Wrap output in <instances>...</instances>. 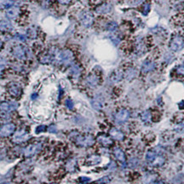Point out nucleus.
Instances as JSON below:
<instances>
[{
  "label": "nucleus",
  "mask_w": 184,
  "mask_h": 184,
  "mask_svg": "<svg viewBox=\"0 0 184 184\" xmlns=\"http://www.w3.org/2000/svg\"><path fill=\"white\" fill-rule=\"evenodd\" d=\"M13 4V0H0V9L10 8Z\"/></svg>",
  "instance_id": "23"
},
{
  "label": "nucleus",
  "mask_w": 184,
  "mask_h": 184,
  "mask_svg": "<svg viewBox=\"0 0 184 184\" xmlns=\"http://www.w3.org/2000/svg\"><path fill=\"white\" fill-rule=\"evenodd\" d=\"M41 147H42V145H41L40 143H35V144L30 145V146H28V147L25 149V156L26 157H31V156H33L34 154H36L38 152L40 151Z\"/></svg>",
  "instance_id": "8"
},
{
  "label": "nucleus",
  "mask_w": 184,
  "mask_h": 184,
  "mask_svg": "<svg viewBox=\"0 0 184 184\" xmlns=\"http://www.w3.org/2000/svg\"><path fill=\"white\" fill-rule=\"evenodd\" d=\"M155 68V63L151 61H147L143 62V66H142V73L143 74H147L149 73Z\"/></svg>",
  "instance_id": "16"
},
{
  "label": "nucleus",
  "mask_w": 184,
  "mask_h": 184,
  "mask_svg": "<svg viewBox=\"0 0 184 184\" xmlns=\"http://www.w3.org/2000/svg\"><path fill=\"white\" fill-rule=\"evenodd\" d=\"M112 9V6L108 4H104L102 5H100L96 8V12L97 13H108L110 12Z\"/></svg>",
  "instance_id": "20"
},
{
  "label": "nucleus",
  "mask_w": 184,
  "mask_h": 184,
  "mask_svg": "<svg viewBox=\"0 0 184 184\" xmlns=\"http://www.w3.org/2000/svg\"><path fill=\"white\" fill-rule=\"evenodd\" d=\"M15 38H16L17 40L25 41V39H26V37H25V36H23V35H20V34H17V35H16Z\"/></svg>",
  "instance_id": "36"
},
{
  "label": "nucleus",
  "mask_w": 184,
  "mask_h": 184,
  "mask_svg": "<svg viewBox=\"0 0 184 184\" xmlns=\"http://www.w3.org/2000/svg\"><path fill=\"white\" fill-rule=\"evenodd\" d=\"M149 9H150V4H145V5H144V11H143V14H144V15H147V13L149 12Z\"/></svg>",
  "instance_id": "35"
},
{
  "label": "nucleus",
  "mask_w": 184,
  "mask_h": 184,
  "mask_svg": "<svg viewBox=\"0 0 184 184\" xmlns=\"http://www.w3.org/2000/svg\"><path fill=\"white\" fill-rule=\"evenodd\" d=\"M12 29V24L9 20H0V31H2V32H9Z\"/></svg>",
  "instance_id": "18"
},
{
  "label": "nucleus",
  "mask_w": 184,
  "mask_h": 184,
  "mask_svg": "<svg viewBox=\"0 0 184 184\" xmlns=\"http://www.w3.org/2000/svg\"><path fill=\"white\" fill-rule=\"evenodd\" d=\"M43 130H45V126H39L37 128V133H38V132H41V131H44Z\"/></svg>",
  "instance_id": "40"
},
{
  "label": "nucleus",
  "mask_w": 184,
  "mask_h": 184,
  "mask_svg": "<svg viewBox=\"0 0 184 184\" xmlns=\"http://www.w3.org/2000/svg\"><path fill=\"white\" fill-rule=\"evenodd\" d=\"M15 131H16V125L12 123L4 124L0 127V136H3V137L9 136L10 135H12Z\"/></svg>",
  "instance_id": "6"
},
{
  "label": "nucleus",
  "mask_w": 184,
  "mask_h": 184,
  "mask_svg": "<svg viewBox=\"0 0 184 184\" xmlns=\"http://www.w3.org/2000/svg\"><path fill=\"white\" fill-rule=\"evenodd\" d=\"M176 72L177 74H182V75H184V66H180L176 68Z\"/></svg>",
  "instance_id": "34"
},
{
  "label": "nucleus",
  "mask_w": 184,
  "mask_h": 184,
  "mask_svg": "<svg viewBox=\"0 0 184 184\" xmlns=\"http://www.w3.org/2000/svg\"><path fill=\"white\" fill-rule=\"evenodd\" d=\"M111 39H112V41L114 43L115 45H118V44L119 43V39L118 38L114 37V36H111Z\"/></svg>",
  "instance_id": "38"
},
{
  "label": "nucleus",
  "mask_w": 184,
  "mask_h": 184,
  "mask_svg": "<svg viewBox=\"0 0 184 184\" xmlns=\"http://www.w3.org/2000/svg\"><path fill=\"white\" fill-rule=\"evenodd\" d=\"M135 70L131 69L128 72V74H127V78L130 79V78H134V77H135Z\"/></svg>",
  "instance_id": "32"
},
{
  "label": "nucleus",
  "mask_w": 184,
  "mask_h": 184,
  "mask_svg": "<svg viewBox=\"0 0 184 184\" xmlns=\"http://www.w3.org/2000/svg\"><path fill=\"white\" fill-rule=\"evenodd\" d=\"M19 14H20V9L17 7H13V8L9 9L8 11L6 12V16L8 17L9 19H16L17 17L19 16Z\"/></svg>",
  "instance_id": "17"
},
{
  "label": "nucleus",
  "mask_w": 184,
  "mask_h": 184,
  "mask_svg": "<svg viewBox=\"0 0 184 184\" xmlns=\"http://www.w3.org/2000/svg\"><path fill=\"white\" fill-rule=\"evenodd\" d=\"M9 92L10 93V95H12L13 96L19 97L20 95H21L22 90H21V87L18 84H16V83H11L9 85Z\"/></svg>",
  "instance_id": "10"
},
{
  "label": "nucleus",
  "mask_w": 184,
  "mask_h": 184,
  "mask_svg": "<svg viewBox=\"0 0 184 184\" xmlns=\"http://www.w3.org/2000/svg\"><path fill=\"white\" fill-rule=\"evenodd\" d=\"M71 71H72V73H73V74H74V76H76V77L78 76L79 74H80V69L78 68V66H74V67H72Z\"/></svg>",
  "instance_id": "29"
},
{
  "label": "nucleus",
  "mask_w": 184,
  "mask_h": 184,
  "mask_svg": "<svg viewBox=\"0 0 184 184\" xmlns=\"http://www.w3.org/2000/svg\"><path fill=\"white\" fill-rule=\"evenodd\" d=\"M97 141H98L99 143H101L104 147H110L114 144V140L112 139V137L104 135V134L99 135L97 136Z\"/></svg>",
  "instance_id": "11"
},
{
  "label": "nucleus",
  "mask_w": 184,
  "mask_h": 184,
  "mask_svg": "<svg viewBox=\"0 0 184 184\" xmlns=\"http://www.w3.org/2000/svg\"><path fill=\"white\" fill-rule=\"evenodd\" d=\"M55 58L56 61L61 63L68 64L74 60V55L72 53V51H70L68 49H64V50H61L57 54H56Z\"/></svg>",
  "instance_id": "3"
},
{
  "label": "nucleus",
  "mask_w": 184,
  "mask_h": 184,
  "mask_svg": "<svg viewBox=\"0 0 184 184\" xmlns=\"http://www.w3.org/2000/svg\"><path fill=\"white\" fill-rule=\"evenodd\" d=\"M2 46H3V42H2V41L0 40V48H1V47H2Z\"/></svg>",
  "instance_id": "44"
},
{
  "label": "nucleus",
  "mask_w": 184,
  "mask_h": 184,
  "mask_svg": "<svg viewBox=\"0 0 184 184\" xmlns=\"http://www.w3.org/2000/svg\"><path fill=\"white\" fill-rule=\"evenodd\" d=\"M109 182V179H108V177H103L102 178L101 180L98 181V182H101V183H106V182Z\"/></svg>",
  "instance_id": "37"
},
{
  "label": "nucleus",
  "mask_w": 184,
  "mask_h": 184,
  "mask_svg": "<svg viewBox=\"0 0 184 184\" xmlns=\"http://www.w3.org/2000/svg\"><path fill=\"white\" fill-rule=\"evenodd\" d=\"M86 81L88 83V85L91 87H96V86L98 85L99 83V78L97 76H96L94 74H91V75H89L87 77V79Z\"/></svg>",
  "instance_id": "19"
},
{
  "label": "nucleus",
  "mask_w": 184,
  "mask_h": 184,
  "mask_svg": "<svg viewBox=\"0 0 184 184\" xmlns=\"http://www.w3.org/2000/svg\"><path fill=\"white\" fill-rule=\"evenodd\" d=\"M141 118L144 123H150L152 121V114L150 111H145L143 112L142 115H141Z\"/></svg>",
  "instance_id": "22"
},
{
  "label": "nucleus",
  "mask_w": 184,
  "mask_h": 184,
  "mask_svg": "<svg viewBox=\"0 0 184 184\" xmlns=\"http://www.w3.org/2000/svg\"><path fill=\"white\" fill-rule=\"evenodd\" d=\"M4 65H0V76L2 75L3 72H4Z\"/></svg>",
  "instance_id": "42"
},
{
  "label": "nucleus",
  "mask_w": 184,
  "mask_h": 184,
  "mask_svg": "<svg viewBox=\"0 0 184 184\" xmlns=\"http://www.w3.org/2000/svg\"><path fill=\"white\" fill-rule=\"evenodd\" d=\"M70 138L80 147H91L95 143L94 137L91 135H81L75 131L70 134Z\"/></svg>",
  "instance_id": "1"
},
{
  "label": "nucleus",
  "mask_w": 184,
  "mask_h": 184,
  "mask_svg": "<svg viewBox=\"0 0 184 184\" xmlns=\"http://www.w3.org/2000/svg\"><path fill=\"white\" fill-rule=\"evenodd\" d=\"M13 54L19 59H23L26 56V49L22 45H17L13 49Z\"/></svg>",
  "instance_id": "13"
},
{
  "label": "nucleus",
  "mask_w": 184,
  "mask_h": 184,
  "mask_svg": "<svg viewBox=\"0 0 184 184\" xmlns=\"http://www.w3.org/2000/svg\"><path fill=\"white\" fill-rule=\"evenodd\" d=\"M130 164H132V165H134V166L138 165V159H137V158H135V157L131 158V160H130Z\"/></svg>",
  "instance_id": "31"
},
{
  "label": "nucleus",
  "mask_w": 184,
  "mask_h": 184,
  "mask_svg": "<svg viewBox=\"0 0 184 184\" xmlns=\"http://www.w3.org/2000/svg\"><path fill=\"white\" fill-rule=\"evenodd\" d=\"M184 46V39L180 36H176L172 38L170 44V49L172 51H180L181 49L183 48Z\"/></svg>",
  "instance_id": "5"
},
{
  "label": "nucleus",
  "mask_w": 184,
  "mask_h": 184,
  "mask_svg": "<svg viewBox=\"0 0 184 184\" xmlns=\"http://www.w3.org/2000/svg\"><path fill=\"white\" fill-rule=\"evenodd\" d=\"M49 131H50V132H56V126H50L49 127Z\"/></svg>",
  "instance_id": "41"
},
{
  "label": "nucleus",
  "mask_w": 184,
  "mask_h": 184,
  "mask_svg": "<svg viewBox=\"0 0 184 184\" xmlns=\"http://www.w3.org/2000/svg\"><path fill=\"white\" fill-rule=\"evenodd\" d=\"M101 161V158L99 157V156L96 155H92L89 157V159H88V162L90 164H98L99 162Z\"/></svg>",
  "instance_id": "24"
},
{
  "label": "nucleus",
  "mask_w": 184,
  "mask_h": 184,
  "mask_svg": "<svg viewBox=\"0 0 184 184\" xmlns=\"http://www.w3.org/2000/svg\"><path fill=\"white\" fill-rule=\"evenodd\" d=\"M67 167L69 171H74L75 170V167H76V160H70L68 161V163L67 164Z\"/></svg>",
  "instance_id": "26"
},
{
  "label": "nucleus",
  "mask_w": 184,
  "mask_h": 184,
  "mask_svg": "<svg viewBox=\"0 0 184 184\" xmlns=\"http://www.w3.org/2000/svg\"><path fill=\"white\" fill-rule=\"evenodd\" d=\"M29 135L27 132H26L24 130H20L17 132L16 134L14 136V142L16 143H22L28 139Z\"/></svg>",
  "instance_id": "12"
},
{
  "label": "nucleus",
  "mask_w": 184,
  "mask_h": 184,
  "mask_svg": "<svg viewBox=\"0 0 184 184\" xmlns=\"http://www.w3.org/2000/svg\"><path fill=\"white\" fill-rule=\"evenodd\" d=\"M117 27H118V25H117V23H116V22H114V21H112V22H110V23H108V24H107L106 29H107L108 31H112V32H113V31L116 30Z\"/></svg>",
  "instance_id": "28"
},
{
  "label": "nucleus",
  "mask_w": 184,
  "mask_h": 184,
  "mask_svg": "<svg viewBox=\"0 0 184 184\" xmlns=\"http://www.w3.org/2000/svg\"><path fill=\"white\" fill-rule=\"evenodd\" d=\"M109 134L112 136V138H114L115 140H118V141H123L124 139V135L122 131H119L116 128H112L110 131H109Z\"/></svg>",
  "instance_id": "14"
},
{
  "label": "nucleus",
  "mask_w": 184,
  "mask_h": 184,
  "mask_svg": "<svg viewBox=\"0 0 184 184\" xmlns=\"http://www.w3.org/2000/svg\"><path fill=\"white\" fill-rule=\"evenodd\" d=\"M130 118V112L126 109H121L115 114V120L119 124L126 122Z\"/></svg>",
  "instance_id": "7"
},
{
  "label": "nucleus",
  "mask_w": 184,
  "mask_h": 184,
  "mask_svg": "<svg viewBox=\"0 0 184 184\" xmlns=\"http://www.w3.org/2000/svg\"><path fill=\"white\" fill-rule=\"evenodd\" d=\"M146 160L150 165L154 167H160L165 162L164 157L160 153L154 150H149L146 153Z\"/></svg>",
  "instance_id": "2"
},
{
  "label": "nucleus",
  "mask_w": 184,
  "mask_h": 184,
  "mask_svg": "<svg viewBox=\"0 0 184 184\" xmlns=\"http://www.w3.org/2000/svg\"><path fill=\"white\" fill-rule=\"evenodd\" d=\"M58 1H59V3L61 4H68L71 0H58Z\"/></svg>",
  "instance_id": "39"
},
{
  "label": "nucleus",
  "mask_w": 184,
  "mask_h": 184,
  "mask_svg": "<svg viewBox=\"0 0 184 184\" xmlns=\"http://www.w3.org/2000/svg\"><path fill=\"white\" fill-rule=\"evenodd\" d=\"M66 106H67L69 109H73L74 108V103L71 100H67L66 101Z\"/></svg>",
  "instance_id": "33"
},
{
  "label": "nucleus",
  "mask_w": 184,
  "mask_h": 184,
  "mask_svg": "<svg viewBox=\"0 0 184 184\" xmlns=\"http://www.w3.org/2000/svg\"><path fill=\"white\" fill-rule=\"evenodd\" d=\"M27 36H28L30 38H35L36 36H37V33H36V31H35V29L34 28H29L27 30Z\"/></svg>",
  "instance_id": "27"
},
{
  "label": "nucleus",
  "mask_w": 184,
  "mask_h": 184,
  "mask_svg": "<svg viewBox=\"0 0 184 184\" xmlns=\"http://www.w3.org/2000/svg\"><path fill=\"white\" fill-rule=\"evenodd\" d=\"M123 74L120 71H115L111 75V80L113 82H119L122 80Z\"/></svg>",
  "instance_id": "21"
},
{
  "label": "nucleus",
  "mask_w": 184,
  "mask_h": 184,
  "mask_svg": "<svg viewBox=\"0 0 184 184\" xmlns=\"http://www.w3.org/2000/svg\"><path fill=\"white\" fill-rule=\"evenodd\" d=\"M79 20L81 21L83 26H85V27H89L93 24L94 17H93L91 13L88 12V11H83L79 15Z\"/></svg>",
  "instance_id": "4"
},
{
  "label": "nucleus",
  "mask_w": 184,
  "mask_h": 184,
  "mask_svg": "<svg viewBox=\"0 0 184 184\" xmlns=\"http://www.w3.org/2000/svg\"><path fill=\"white\" fill-rule=\"evenodd\" d=\"M114 155L117 160L120 161L121 163H125L126 162V156L121 148L119 147H115L114 149Z\"/></svg>",
  "instance_id": "15"
},
{
  "label": "nucleus",
  "mask_w": 184,
  "mask_h": 184,
  "mask_svg": "<svg viewBox=\"0 0 184 184\" xmlns=\"http://www.w3.org/2000/svg\"><path fill=\"white\" fill-rule=\"evenodd\" d=\"M175 131L176 133H179V134H182V133H184V120H182V122L179 123L176 127H175Z\"/></svg>",
  "instance_id": "25"
},
{
  "label": "nucleus",
  "mask_w": 184,
  "mask_h": 184,
  "mask_svg": "<svg viewBox=\"0 0 184 184\" xmlns=\"http://www.w3.org/2000/svg\"><path fill=\"white\" fill-rule=\"evenodd\" d=\"M92 105L94 106V108L97 109V110H100L102 108V103L98 102V101H94V102H92Z\"/></svg>",
  "instance_id": "30"
},
{
  "label": "nucleus",
  "mask_w": 184,
  "mask_h": 184,
  "mask_svg": "<svg viewBox=\"0 0 184 184\" xmlns=\"http://www.w3.org/2000/svg\"><path fill=\"white\" fill-rule=\"evenodd\" d=\"M179 107H180V108H182V109H183V108H184V101H183V102H180V103H179Z\"/></svg>",
  "instance_id": "43"
},
{
  "label": "nucleus",
  "mask_w": 184,
  "mask_h": 184,
  "mask_svg": "<svg viewBox=\"0 0 184 184\" xmlns=\"http://www.w3.org/2000/svg\"><path fill=\"white\" fill-rule=\"evenodd\" d=\"M17 107H18V104L16 102H2L0 104V111L5 114L16 109Z\"/></svg>",
  "instance_id": "9"
}]
</instances>
